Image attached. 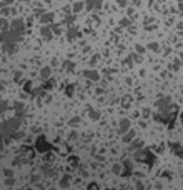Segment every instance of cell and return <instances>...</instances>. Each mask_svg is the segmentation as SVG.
I'll return each mask as SVG.
<instances>
[{"mask_svg": "<svg viewBox=\"0 0 183 190\" xmlns=\"http://www.w3.org/2000/svg\"><path fill=\"white\" fill-rule=\"evenodd\" d=\"M20 127H22L20 117H14V118H8V120L0 123V132H2V135L5 139H10V137H14L15 132H18Z\"/></svg>", "mask_w": 183, "mask_h": 190, "instance_id": "6da1fadb", "label": "cell"}, {"mask_svg": "<svg viewBox=\"0 0 183 190\" xmlns=\"http://www.w3.org/2000/svg\"><path fill=\"white\" fill-rule=\"evenodd\" d=\"M130 127H132V123H130V120L128 118H122V120H120L118 122V133H127L130 130Z\"/></svg>", "mask_w": 183, "mask_h": 190, "instance_id": "7a4b0ae2", "label": "cell"}, {"mask_svg": "<svg viewBox=\"0 0 183 190\" xmlns=\"http://www.w3.org/2000/svg\"><path fill=\"white\" fill-rule=\"evenodd\" d=\"M40 173H42L43 177H53V169H52L50 164H43L42 167H40Z\"/></svg>", "mask_w": 183, "mask_h": 190, "instance_id": "3957f363", "label": "cell"}, {"mask_svg": "<svg viewBox=\"0 0 183 190\" xmlns=\"http://www.w3.org/2000/svg\"><path fill=\"white\" fill-rule=\"evenodd\" d=\"M170 104H172V97H162L160 100L157 102V107L162 108V110H165V108H168Z\"/></svg>", "mask_w": 183, "mask_h": 190, "instance_id": "277c9868", "label": "cell"}, {"mask_svg": "<svg viewBox=\"0 0 183 190\" xmlns=\"http://www.w3.org/2000/svg\"><path fill=\"white\" fill-rule=\"evenodd\" d=\"M147 154H148V150L138 148V150L133 152V158H135V160H143V158H147Z\"/></svg>", "mask_w": 183, "mask_h": 190, "instance_id": "5b68a950", "label": "cell"}, {"mask_svg": "<svg viewBox=\"0 0 183 190\" xmlns=\"http://www.w3.org/2000/svg\"><path fill=\"white\" fill-rule=\"evenodd\" d=\"M135 135H136V133H135V130H132V129H130L127 133H123V142H125V144H130V142H132V140L135 139Z\"/></svg>", "mask_w": 183, "mask_h": 190, "instance_id": "8992f818", "label": "cell"}, {"mask_svg": "<svg viewBox=\"0 0 183 190\" xmlns=\"http://www.w3.org/2000/svg\"><path fill=\"white\" fill-rule=\"evenodd\" d=\"M14 108H15V114H17V117H22V115H23V112H25V107H23V104H20V102H15Z\"/></svg>", "mask_w": 183, "mask_h": 190, "instance_id": "52a82bcc", "label": "cell"}, {"mask_svg": "<svg viewBox=\"0 0 183 190\" xmlns=\"http://www.w3.org/2000/svg\"><path fill=\"white\" fill-rule=\"evenodd\" d=\"M20 39H22V37L18 35L17 32H10V33H7V35H5V40H8V42H18Z\"/></svg>", "mask_w": 183, "mask_h": 190, "instance_id": "ba28073f", "label": "cell"}, {"mask_svg": "<svg viewBox=\"0 0 183 190\" xmlns=\"http://www.w3.org/2000/svg\"><path fill=\"white\" fill-rule=\"evenodd\" d=\"M4 50L7 52V54H14L15 52V43L14 42H5L4 43Z\"/></svg>", "mask_w": 183, "mask_h": 190, "instance_id": "9c48e42d", "label": "cell"}, {"mask_svg": "<svg viewBox=\"0 0 183 190\" xmlns=\"http://www.w3.org/2000/svg\"><path fill=\"white\" fill-rule=\"evenodd\" d=\"M40 75H42V79H50V75H52V68L50 67H43L42 68V72H40Z\"/></svg>", "mask_w": 183, "mask_h": 190, "instance_id": "30bf717a", "label": "cell"}, {"mask_svg": "<svg viewBox=\"0 0 183 190\" xmlns=\"http://www.w3.org/2000/svg\"><path fill=\"white\" fill-rule=\"evenodd\" d=\"M85 77L87 79H90V80H98L100 77H98V73L95 72V70H87L85 72Z\"/></svg>", "mask_w": 183, "mask_h": 190, "instance_id": "8fae6325", "label": "cell"}, {"mask_svg": "<svg viewBox=\"0 0 183 190\" xmlns=\"http://www.w3.org/2000/svg\"><path fill=\"white\" fill-rule=\"evenodd\" d=\"M130 152H135V150H138V148H142V142H133V140H132V142H130Z\"/></svg>", "mask_w": 183, "mask_h": 190, "instance_id": "7c38bea8", "label": "cell"}, {"mask_svg": "<svg viewBox=\"0 0 183 190\" xmlns=\"http://www.w3.org/2000/svg\"><path fill=\"white\" fill-rule=\"evenodd\" d=\"M122 167H123L122 164H115L113 167H111V172L113 173H122Z\"/></svg>", "mask_w": 183, "mask_h": 190, "instance_id": "4fadbf2b", "label": "cell"}, {"mask_svg": "<svg viewBox=\"0 0 183 190\" xmlns=\"http://www.w3.org/2000/svg\"><path fill=\"white\" fill-rule=\"evenodd\" d=\"M12 27H14L15 30H23V23H22L20 20H15L14 23H12Z\"/></svg>", "mask_w": 183, "mask_h": 190, "instance_id": "5bb4252c", "label": "cell"}, {"mask_svg": "<svg viewBox=\"0 0 183 190\" xmlns=\"http://www.w3.org/2000/svg\"><path fill=\"white\" fill-rule=\"evenodd\" d=\"M42 35L45 37V39H50V37H52V30L45 27V29H42Z\"/></svg>", "mask_w": 183, "mask_h": 190, "instance_id": "9a60e30c", "label": "cell"}, {"mask_svg": "<svg viewBox=\"0 0 183 190\" xmlns=\"http://www.w3.org/2000/svg\"><path fill=\"white\" fill-rule=\"evenodd\" d=\"M68 179H70V177H68V175H65V177H63V180H62V182H60V187H63V188H67V187L70 185V182H68Z\"/></svg>", "mask_w": 183, "mask_h": 190, "instance_id": "2e32d148", "label": "cell"}, {"mask_svg": "<svg viewBox=\"0 0 183 190\" xmlns=\"http://www.w3.org/2000/svg\"><path fill=\"white\" fill-rule=\"evenodd\" d=\"M123 167H125V169H128V170H132V169H133V162L127 158V160L123 162Z\"/></svg>", "mask_w": 183, "mask_h": 190, "instance_id": "e0dca14e", "label": "cell"}, {"mask_svg": "<svg viewBox=\"0 0 183 190\" xmlns=\"http://www.w3.org/2000/svg\"><path fill=\"white\" fill-rule=\"evenodd\" d=\"M5 110H7V104H5V102H0V114H4Z\"/></svg>", "mask_w": 183, "mask_h": 190, "instance_id": "ac0fdd59", "label": "cell"}, {"mask_svg": "<svg viewBox=\"0 0 183 190\" xmlns=\"http://www.w3.org/2000/svg\"><path fill=\"white\" fill-rule=\"evenodd\" d=\"M42 177H43V175H33V177H32V182H33V183H38Z\"/></svg>", "mask_w": 183, "mask_h": 190, "instance_id": "d6986e66", "label": "cell"}, {"mask_svg": "<svg viewBox=\"0 0 183 190\" xmlns=\"http://www.w3.org/2000/svg\"><path fill=\"white\" fill-rule=\"evenodd\" d=\"M136 190H145L143 182H136Z\"/></svg>", "mask_w": 183, "mask_h": 190, "instance_id": "ffe728a7", "label": "cell"}, {"mask_svg": "<svg viewBox=\"0 0 183 190\" xmlns=\"http://www.w3.org/2000/svg\"><path fill=\"white\" fill-rule=\"evenodd\" d=\"M78 122H80V118H78V117H75V118H72V120H70V125H77Z\"/></svg>", "mask_w": 183, "mask_h": 190, "instance_id": "44dd1931", "label": "cell"}, {"mask_svg": "<svg viewBox=\"0 0 183 190\" xmlns=\"http://www.w3.org/2000/svg\"><path fill=\"white\" fill-rule=\"evenodd\" d=\"M43 93V90L42 89H37V90H33V95H42Z\"/></svg>", "mask_w": 183, "mask_h": 190, "instance_id": "7402d4cb", "label": "cell"}, {"mask_svg": "<svg viewBox=\"0 0 183 190\" xmlns=\"http://www.w3.org/2000/svg\"><path fill=\"white\" fill-rule=\"evenodd\" d=\"M52 20V15H45V17H43V20L42 22H50Z\"/></svg>", "mask_w": 183, "mask_h": 190, "instance_id": "603a6c76", "label": "cell"}, {"mask_svg": "<svg viewBox=\"0 0 183 190\" xmlns=\"http://www.w3.org/2000/svg\"><path fill=\"white\" fill-rule=\"evenodd\" d=\"M150 48H151V50H158V45H157V43H151Z\"/></svg>", "mask_w": 183, "mask_h": 190, "instance_id": "cb8c5ba5", "label": "cell"}, {"mask_svg": "<svg viewBox=\"0 0 183 190\" xmlns=\"http://www.w3.org/2000/svg\"><path fill=\"white\" fill-rule=\"evenodd\" d=\"M5 175H7V177H12V175H14V172H12V170H5Z\"/></svg>", "mask_w": 183, "mask_h": 190, "instance_id": "d4e9b609", "label": "cell"}, {"mask_svg": "<svg viewBox=\"0 0 183 190\" xmlns=\"http://www.w3.org/2000/svg\"><path fill=\"white\" fill-rule=\"evenodd\" d=\"M4 152V144H2V139H0V154Z\"/></svg>", "mask_w": 183, "mask_h": 190, "instance_id": "484cf974", "label": "cell"}, {"mask_svg": "<svg viewBox=\"0 0 183 190\" xmlns=\"http://www.w3.org/2000/svg\"><path fill=\"white\" fill-rule=\"evenodd\" d=\"M12 183H14V179H12V177H10V179L7 180V185H12Z\"/></svg>", "mask_w": 183, "mask_h": 190, "instance_id": "4316f807", "label": "cell"}, {"mask_svg": "<svg viewBox=\"0 0 183 190\" xmlns=\"http://www.w3.org/2000/svg\"><path fill=\"white\" fill-rule=\"evenodd\" d=\"M4 27H5V22H4V20H0V29H4Z\"/></svg>", "mask_w": 183, "mask_h": 190, "instance_id": "83f0119b", "label": "cell"}]
</instances>
